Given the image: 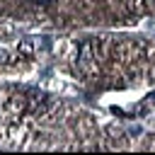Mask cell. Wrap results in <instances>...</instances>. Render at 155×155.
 <instances>
[{
  "instance_id": "cell-1",
  "label": "cell",
  "mask_w": 155,
  "mask_h": 155,
  "mask_svg": "<svg viewBox=\"0 0 155 155\" xmlns=\"http://www.w3.org/2000/svg\"><path fill=\"white\" fill-rule=\"evenodd\" d=\"M31 2H36V5H51L53 0H31Z\"/></svg>"
}]
</instances>
